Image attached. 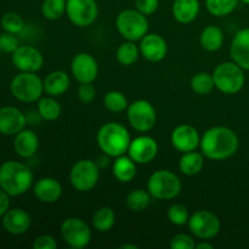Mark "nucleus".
Instances as JSON below:
<instances>
[{"instance_id":"40","label":"nucleus","mask_w":249,"mask_h":249,"mask_svg":"<svg viewBox=\"0 0 249 249\" xmlns=\"http://www.w3.org/2000/svg\"><path fill=\"white\" fill-rule=\"evenodd\" d=\"M96 96V89L92 85V83H83L78 88V97L80 101L85 105L91 104Z\"/></svg>"},{"instance_id":"20","label":"nucleus","mask_w":249,"mask_h":249,"mask_svg":"<svg viewBox=\"0 0 249 249\" xmlns=\"http://www.w3.org/2000/svg\"><path fill=\"white\" fill-rule=\"evenodd\" d=\"M230 57L245 71H249V28H242L235 34L230 45Z\"/></svg>"},{"instance_id":"22","label":"nucleus","mask_w":249,"mask_h":249,"mask_svg":"<svg viewBox=\"0 0 249 249\" xmlns=\"http://www.w3.org/2000/svg\"><path fill=\"white\" fill-rule=\"evenodd\" d=\"M39 138L33 130L23 129L15 135L14 150L21 158H31L38 152Z\"/></svg>"},{"instance_id":"45","label":"nucleus","mask_w":249,"mask_h":249,"mask_svg":"<svg viewBox=\"0 0 249 249\" xmlns=\"http://www.w3.org/2000/svg\"><path fill=\"white\" fill-rule=\"evenodd\" d=\"M119 248L121 249H138L139 247L136 245H122Z\"/></svg>"},{"instance_id":"1","label":"nucleus","mask_w":249,"mask_h":249,"mask_svg":"<svg viewBox=\"0 0 249 249\" xmlns=\"http://www.w3.org/2000/svg\"><path fill=\"white\" fill-rule=\"evenodd\" d=\"M240 147V140L232 129L213 126L201 136L199 148L203 156L212 160H224L232 157Z\"/></svg>"},{"instance_id":"27","label":"nucleus","mask_w":249,"mask_h":249,"mask_svg":"<svg viewBox=\"0 0 249 249\" xmlns=\"http://www.w3.org/2000/svg\"><path fill=\"white\" fill-rule=\"evenodd\" d=\"M224 33L218 26H207L199 36V45L208 53H215L223 46Z\"/></svg>"},{"instance_id":"6","label":"nucleus","mask_w":249,"mask_h":249,"mask_svg":"<svg viewBox=\"0 0 249 249\" xmlns=\"http://www.w3.org/2000/svg\"><path fill=\"white\" fill-rule=\"evenodd\" d=\"M116 28L125 40H141L148 33L147 16L136 9L123 10L116 17Z\"/></svg>"},{"instance_id":"4","label":"nucleus","mask_w":249,"mask_h":249,"mask_svg":"<svg viewBox=\"0 0 249 249\" xmlns=\"http://www.w3.org/2000/svg\"><path fill=\"white\" fill-rule=\"evenodd\" d=\"M182 184L175 173L168 169L156 170L147 180V191L152 198L169 201L178 197L181 192Z\"/></svg>"},{"instance_id":"35","label":"nucleus","mask_w":249,"mask_h":249,"mask_svg":"<svg viewBox=\"0 0 249 249\" xmlns=\"http://www.w3.org/2000/svg\"><path fill=\"white\" fill-rule=\"evenodd\" d=\"M67 0H44L41 4V14L46 19L56 21L66 14Z\"/></svg>"},{"instance_id":"30","label":"nucleus","mask_w":249,"mask_h":249,"mask_svg":"<svg viewBox=\"0 0 249 249\" xmlns=\"http://www.w3.org/2000/svg\"><path fill=\"white\" fill-rule=\"evenodd\" d=\"M151 198H152V196H151L147 190L145 191L142 189H136L129 192L125 199V204L131 212L140 213V212L147 209V207L151 203Z\"/></svg>"},{"instance_id":"32","label":"nucleus","mask_w":249,"mask_h":249,"mask_svg":"<svg viewBox=\"0 0 249 249\" xmlns=\"http://www.w3.org/2000/svg\"><path fill=\"white\" fill-rule=\"evenodd\" d=\"M104 105L107 111L112 112V113H122V112L126 111L129 102L123 92L118 91V90H111L105 95Z\"/></svg>"},{"instance_id":"33","label":"nucleus","mask_w":249,"mask_h":249,"mask_svg":"<svg viewBox=\"0 0 249 249\" xmlns=\"http://www.w3.org/2000/svg\"><path fill=\"white\" fill-rule=\"evenodd\" d=\"M190 85H191L192 91L197 95H208L215 88L213 74H209L207 72H199L195 74Z\"/></svg>"},{"instance_id":"38","label":"nucleus","mask_w":249,"mask_h":249,"mask_svg":"<svg viewBox=\"0 0 249 249\" xmlns=\"http://www.w3.org/2000/svg\"><path fill=\"white\" fill-rule=\"evenodd\" d=\"M169 247L172 249H195L196 242L192 236L186 233H178L170 240Z\"/></svg>"},{"instance_id":"37","label":"nucleus","mask_w":249,"mask_h":249,"mask_svg":"<svg viewBox=\"0 0 249 249\" xmlns=\"http://www.w3.org/2000/svg\"><path fill=\"white\" fill-rule=\"evenodd\" d=\"M168 220L173 224V225L177 226H182L185 224L189 223L190 214L187 211L186 207H184L182 204H173L169 207L167 212Z\"/></svg>"},{"instance_id":"44","label":"nucleus","mask_w":249,"mask_h":249,"mask_svg":"<svg viewBox=\"0 0 249 249\" xmlns=\"http://www.w3.org/2000/svg\"><path fill=\"white\" fill-rule=\"evenodd\" d=\"M213 248H214V246L212 245V243L204 242V240H203V242L198 243V245H196V247H195V249H213Z\"/></svg>"},{"instance_id":"42","label":"nucleus","mask_w":249,"mask_h":249,"mask_svg":"<svg viewBox=\"0 0 249 249\" xmlns=\"http://www.w3.org/2000/svg\"><path fill=\"white\" fill-rule=\"evenodd\" d=\"M34 249H56L57 248V241L51 235H40L34 240Z\"/></svg>"},{"instance_id":"23","label":"nucleus","mask_w":249,"mask_h":249,"mask_svg":"<svg viewBox=\"0 0 249 249\" xmlns=\"http://www.w3.org/2000/svg\"><path fill=\"white\" fill-rule=\"evenodd\" d=\"M44 92L49 96L57 97L65 94L71 85L70 75L65 71H53L43 80Z\"/></svg>"},{"instance_id":"15","label":"nucleus","mask_w":249,"mask_h":249,"mask_svg":"<svg viewBox=\"0 0 249 249\" xmlns=\"http://www.w3.org/2000/svg\"><path fill=\"white\" fill-rule=\"evenodd\" d=\"M158 155V143L148 135H141L133 139L128 148V156L136 164H147Z\"/></svg>"},{"instance_id":"28","label":"nucleus","mask_w":249,"mask_h":249,"mask_svg":"<svg viewBox=\"0 0 249 249\" xmlns=\"http://www.w3.org/2000/svg\"><path fill=\"white\" fill-rule=\"evenodd\" d=\"M91 223L99 232H108L116 224V213L111 207H101L92 214Z\"/></svg>"},{"instance_id":"21","label":"nucleus","mask_w":249,"mask_h":249,"mask_svg":"<svg viewBox=\"0 0 249 249\" xmlns=\"http://www.w3.org/2000/svg\"><path fill=\"white\" fill-rule=\"evenodd\" d=\"M1 223L5 230L11 235H23L31 229L32 219L23 209L14 208L2 215Z\"/></svg>"},{"instance_id":"39","label":"nucleus","mask_w":249,"mask_h":249,"mask_svg":"<svg viewBox=\"0 0 249 249\" xmlns=\"http://www.w3.org/2000/svg\"><path fill=\"white\" fill-rule=\"evenodd\" d=\"M18 46V39L16 38V34L7 33V32L0 34V50L1 51L12 53Z\"/></svg>"},{"instance_id":"8","label":"nucleus","mask_w":249,"mask_h":249,"mask_svg":"<svg viewBox=\"0 0 249 249\" xmlns=\"http://www.w3.org/2000/svg\"><path fill=\"white\" fill-rule=\"evenodd\" d=\"M60 233L63 242L73 249L85 248L91 242L92 237L89 225L77 216L65 219L61 224Z\"/></svg>"},{"instance_id":"11","label":"nucleus","mask_w":249,"mask_h":249,"mask_svg":"<svg viewBox=\"0 0 249 249\" xmlns=\"http://www.w3.org/2000/svg\"><path fill=\"white\" fill-rule=\"evenodd\" d=\"M187 225L192 235L202 241L214 238L218 236L221 229V223L218 216L213 212L206 209L197 211L190 215Z\"/></svg>"},{"instance_id":"13","label":"nucleus","mask_w":249,"mask_h":249,"mask_svg":"<svg viewBox=\"0 0 249 249\" xmlns=\"http://www.w3.org/2000/svg\"><path fill=\"white\" fill-rule=\"evenodd\" d=\"M12 65L19 71V72H34L36 73L43 68L44 56L34 46L22 45L18 46L12 53Z\"/></svg>"},{"instance_id":"25","label":"nucleus","mask_w":249,"mask_h":249,"mask_svg":"<svg viewBox=\"0 0 249 249\" xmlns=\"http://www.w3.org/2000/svg\"><path fill=\"white\" fill-rule=\"evenodd\" d=\"M136 165L138 164L129 156H119L114 160L112 172L119 182H130L136 177V172H138Z\"/></svg>"},{"instance_id":"24","label":"nucleus","mask_w":249,"mask_h":249,"mask_svg":"<svg viewBox=\"0 0 249 249\" xmlns=\"http://www.w3.org/2000/svg\"><path fill=\"white\" fill-rule=\"evenodd\" d=\"M201 10L199 0H174L172 12L179 23L189 24L197 18Z\"/></svg>"},{"instance_id":"3","label":"nucleus","mask_w":249,"mask_h":249,"mask_svg":"<svg viewBox=\"0 0 249 249\" xmlns=\"http://www.w3.org/2000/svg\"><path fill=\"white\" fill-rule=\"evenodd\" d=\"M96 141L105 155L117 158L128 152L131 138L125 126L116 122H109L99 129Z\"/></svg>"},{"instance_id":"46","label":"nucleus","mask_w":249,"mask_h":249,"mask_svg":"<svg viewBox=\"0 0 249 249\" xmlns=\"http://www.w3.org/2000/svg\"><path fill=\"white\" fill-rule=\"evenodd\" d=\"M241 2H243V4H246V5H249V0H240Z\"/></svg>"},{"instance_id":"12","label":"nucleus","mask_w":249,"mask_h":249,"mask_svg":"<svg viewBox=\"0 0 249 249\" xmlns=\"http://www.w3.org/2000/svg\"><path fill=\"white\" fill-rule=\"evenodd\" d=\"M66 15L74 26L84 28L96 21L99 6L96 0H67Z\"/></svg>"},{"instance_id":"17","label":"nucleus","mask_w":249,"mask_h":249,"mask_svg":"<svg viewBox=\"0 0 249 249\" xmlns=\"http://www.w3.org/2000/svg\"><path fill=\"white\" fill-rule=\"evenodd\" d=\"M140 53L148 62H160L167 56L168 44L157 33H147L140 40Z\"/></svg>"},{"instance_id":"18","label":"nucleus","mask_w":249,"mask_h":249,"mask_svg":"<svg viewBox=\"0 0 249 249\" xmlns=\"http://www.w3.org/2000/svg\"><path fill=\"white\" fill-rule=\"evenodd\" d=\"M26 116L14 106L0 108V134L6 136L16 135L26 126Z\"/></svg>"},{"instance_id":"26","label":"nucleus","mask_w":249,"mask_h":249,"mask_svg":"<svg viewBox=\"0 0 249 249\" xmlns=\"http://www.w3.org/2000/svg\"><path fill=\"white\" fill-rule=\"evenodd\" d=\"M204 167V156L202 152H191L182 153L179 160V170L186 177H195L199 174Z\"/></svg>"},{"instance_id":"10","label":"nucleus","mask_w":249,"mask_h":249,"mask_svg":"<svg viewBox=\"0 0 249 249\" xmlns=\"http://www.w3.org/2000/svg\"><path fill=\"white\" fill-rule=\"evenodd\" d=\"M126 118L131 128L139 133H147L157 122V113L153 105L147 100H136L129 104L126 108Z\"/></svg>"},{"instance_id":"14","label":"nucleus","mask_w":249,"mask_h":249,"mask_svg":"<svg viewBox=\"0 0 249 249\" xmlns=\"http://www.w3.org/2000/svg\"><path fill=\"white\" fill-rule=\"evenodd\" d=\"M71 73L79 84L94 83L99 75V65L92 55L88 53H79L71 62Z\"/></svg>"},{"instance_id":"16","label":"nucleus","mask_w":249,"mask_h":249,"mask_svg":"<svg viewBox=\"0 0 249 249\" xmlns=\"http://www.w3.org/2000/svg\"><path fill=\"white\" fill-rule=\"evenodd\" d=\"M170 142H172L173 147L179 152H191L199 147L201 135L195 126L190 125V124H181L172 131Z\"/></svg>"},{"instance_id":"9","label":"nucleus","mask_w":249,"mask_h":249,"mask_svg":"<svg viewBox=\"0 0 249 249\" xmlns=\"http://www.w3.org/2000/svg\"><path fill=\"white\" fill-rule=\"evenodd\" d=\"M100 179V169L97 163L91 160H80L73 164L70 172V181L79 192L91 191Z\"/></svg>"},{"instance_id":"5","label":"nucleus","mask_w":249,"mask_h":249,"mask_svg":"<svg viewBox=\"0 0 249 249\" xmlns=\"http://www.w3.org/2000/svg\"><path fill=\"white\" fill-rule=\"evenodd\" d=\"M243 68L233 61H226L215 67L213 79L215 88L226 95L237 94L245 87L246 77Z\"/></svg>"},{"instance_id":"31","label":"nucleus","mask_w":249,"mask_h":249,"mask_svg":"<svg viewBox=\"0 0 249 249\" xmlns=\"http://www.w3.org/2000/svg\"><path fill=\"white\" fill-rule=\"evenodd\" d=\"M140 49L136 45L135 41L126 40L125 43L121 44L116 51V58L118 63L122 66H131L138 61L140 56Z\"/></svg>"},{"instance_id":"7","label":"nucleus","mask_w":249,"mask_h":249,"mask_svg":"<svg viewBox=\"0 0 249 249\" xmlns=\"http://www.w3.org/2000/svg\"><path fill=\"white\" fill-rule=\"evenodd\" d=\"M10 91L18 101L36 102L44 92L43 80L34 72H21L11 80Z\"/></svg>"},{"instance_id":"19","label":"nucleus","mask_w":249,"mask_h":249,"mask_svg":"<svg viewBox=\"0 0 249 249\" xmlns=\"http://www.w3.org/2000/svg\"><path fill=\"white\" fill-rule=\"evenodd\" d=\"M62 185L55 178L45 177L36 181L33 186L34 196L43 203H56L62 196Z\"/></svg>"},{"instance_id":"34","label":"nucleus","mask_w":249,"mask_h":249,"mask_svg":"<svg viewBox=\"0 0 249 249\" xmlns=\"http://www.w3.org/2000/svg\"><path fill=\"white\" fill-rule=\"evenodd\" d=\"M240 0H206V7L211 15L224 17L235 11Z\"/></svg>"},{"instance_id":"36","label":"nucleus","mask_w":249,"mask_h":249,"mask_svg":"<svg viewBox=\"0 0 249 249\" xmlns=\"http://www.w3.org/2000/svg\"><path fill=\"white\" fill-rule=\"evenodd\" d=\"M0 24L4 32L12 34L21 33L24 27L23 18L16 12H7L0 19Z\"/></svg>"},{"instance_id":"43","label":"nucleus","mask_w":249,"mask_h":249,"mask_svg":"<svg viewBox=\"0 0 249 249\" xmlns=\"http://www.w3.org/2000/svg\"><path fill=\"white\" fill-rule=\"evenodd\" d=\"M10 208V196L0 187V218H2L5 213Z\"/></svg>"},{"instance_id":"41","label":"nucleus","mask_w":249,"mask_h":249,"mask_svg":"<svg viewBox=\"0 0 249 249\" xmlns=\"http://www.w3.org/2000/svg\"><path fill=\"white\" fill-rule=\"evenodd\" d=\"M160 6V0H135V9L141 14L150 16L155 14Z\"/></svg>"},{"instance_id":"29","label":"nucleus","mask_w":249,"mask_h":249,"mask_svg":"<svg viewBox=\"0 0 249 249\" xmlns=\"http://www.w3.org/2000/svg\"><path fill=\"white\" fill-rule=\"evenodd\" d=\"M38 113L44 121L53 122L61 116L62 107L55 97L48 95V97H40L38 100Z\"/></svg>"},{"instance_id":"2","label":"nucleus","mask_w":249,"mask_h":249,"mask_svg":"<svg viewBox=\"0 0 249 249\" xmlns=\"http://www.w3.org/2000/svg\"><path fill=\"white\" fill-rule=\"evenodd\" d=\"M31 168L17 160H7L0 165V187L10 197L24 195L33 185Z\"/></svg>"}]
</instances>
